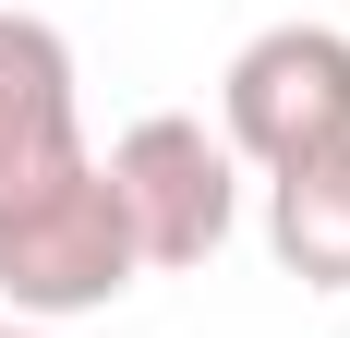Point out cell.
<instances>
[{"instance_id":"cell-4","label":"cell","mask_w":350,"mask_h":338,"mask_svg":"<svg viewBox=\"0 0 350 338\" xmlns=\"http://www.w3.org/2000/svg\"><path fill=\"white\" fill-rule=\"evenodd\" d=\"M85 169V97H72V49L49 12H0V205L36 181Z\"/></svg>"},{"instance_id":"cell-1","label":"cell","mask_w":350,"mask_h":338,"mask_svg":"<svg viewBox=\"0 0 350 338\" xmlns=\"http://www.w3.org/2000/svg\"><path fill=\"white\" fill-rule=\"evenodd\" d=\"M133 278H145V266H133V230H121L97 157L61 169V181H36L25 205H0V302H12V326L109 314Z\"/></svg>"},{"instance_id":"cell-5","label":"cell","mask_w":350,"mask_h":338,"mask_svg":"<svg viewBox=\"0 0 350 338\" xmlns=\"http://www.w3.org/2000/svg\"><path fill=\"white\" fill-rule=\"evenodd\" d=\"M266 254L302 290H350V145H326V157L266 181Z\"/></svg>"},{"instance_id":"cell-6","label":"cell","mask_w":350,"mask_h":338,"mask_svg":"<svg viewBox=\"0 0 350 338\" xmlns=\"http://www.w3.org/2000/svg\"><path fill=\"white\" fill-rule=\"evenodd\" d=\"M0 338H49V326H12V314H0Z\"/></svg>"},{"instance_id":"cell-2","label":"cell","mask_w":350,"mask_h":338,"mask_svg":"<svg viewBox=\"0 0 350 338\" xmlns=\"http://www.w3.org/2000/svg\"><path fill=\"white\" fill-rule=\"evenodd\" d=\"M97 181L121 205V230H133V266H206L217 242L242 230V157L193 109H145L97 157Z\"/></svg>"},{"instance_id":"cell-3","label":"cell","mask_w":350,"mask_h":338,"mask_svg":"<svg viewBox=\"0 0 350 338\" xmlns=\"http://www.w3.org/2000/svg\"><path fill=\"white\" fill-rule=\"evenodd\" d=\"M217 145L242 169H302L326 145H350V36L338 25H266L230 49L217 73Z\"/></svg>"}]
</instances>
